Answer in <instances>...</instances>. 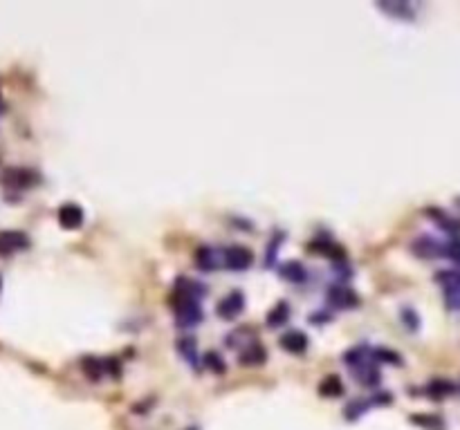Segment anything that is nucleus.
Wrapping results in <instances>:
<instances>
[{
  "label": "nucleus",
  "instance_id": "obj_8",
  "mask_svg": "<svg viewBox=\"0 0 460 430\" xmlns=\"http://www.w3.org/2000/svg\"><path fill=\"white\" fill-rule=\"evenodd\" d=\"M281 348L290 354H303L308 350V336L301 329H290L281 336Z\"/></svg>",
  "mask_w": 460,
  "mask_h": 430
},
{
  "label": "nucleus",
  "instance_id": "obj_13",
  "mask_svg": "<svg viewBox=\"0 0 460 430\" xmlns=\"http://www.w3.org/2000/svg\"><path fill=\"white\" fill-rule=\"evenodd\" d=\"M445 251V244L436 242L433 238H420L413 242V253L415 255H422V258H436V255H443Z\"/></svg>",
  "mask_w": 460,
  "mask_h": 430
},
{
  "label": "nucleus",
  "instance_id": "obj_2",
  "mask_svg": "<svg viewBox=\"0 0 460 430\" xmlns=\"http://www.w3.org/2000/svg\"><path fill=\"white\" fill-rule=\"evenodd\" d=\"M0 179H3V184L9 186V188H29V186H34L36 181H38V175L34 173V170H29V168L12 166V168L3 170Z\"/></svg>",
  "mask_w": 460,
  "mask_h": 430
},
{
  "label": "nucleus",
  "instance_id": "obj_4",
  "mask_svg": "<svg viewBox=\"0 0 460 430\" xmlns=\"http://www.w3.org/2000/svg\"><path fill=\"white\" fill-rule=\"evenodd\" d=\"M245 309V296L243 292H229L227 296H222L216 305V314L224 320H233L243 314Z\"/></svg>",
  "mask_w": 460,
  "mask_h": 430
},
{
  "label": "nucleus",
  "instance_id": "obj_16",
  "mask_svg": "<svg viewBox=\"0 0 460 430\" xmlns=\"http://www.w3.org/2000/svg\"><path fill=\"white\" fill-rule=\"evenodd\" d=\"M426 392H429L433 399H443V396L454 392V383L445 381V379H436V381H431L429 385H426Z\"/></svg>",
  "mask_w": 460,
  "mask_h": 430
},
{
  "label": "nucleus",
  "instance_id": "obj_17",
  "mask_svg": "<svg viewBox=\"0 0 460 430\" xmlns=\"http://www.w3.org/2000/svg\"><path fill=\"white\" fill-rule=\"evenodd\" d=\"M433 220H438V224H440V227H443L445 231H449L452 235L460 233V222H456V220H452V218H447V215L438 213V215H433Z\"/></svg>",
  "mask_w": 460,
  "mask_h": 430
},
{
  "label": "nucleus",
  "instance_id": "obj_9",
  "mask_svg": "<svg viewBox=\"0 0 460 430\" xmlns=\"http://www.w3.org/2000/svg\"><path fill=\"white\" fill-rule=\"evenodd\" d=\"M196 265L202 269V272H216L218 265H220L218 251L213 249V246H207V244L198 246V251H196Z\"/></svg>",
  "mask_w": 460,
  "mask_h": 430
},
{
  "label": "nucleus",
  "instance_id": "obj_11",
  "mask_svg": "<svg viewBox=\"0 0 460 430\" xmlns=\"http://www.w3.org/2000/svg\"><path fill=\"white\" fill-rule=\"evenodd\" d=\"M265 359H267V352L261 343H256V341L247 343V348L240 352V365H261L265 363Z\"/></svg>",
  "mask_w": 460,
  "mask_h": 430
},
{
  "label": "nucleus",
  "instance_id": "obj_22",
  "mask_svg": "<svg viewBox=\"0 0 460 430\" xmlns=\"http://www.w3.org/2000/svg\"><path fill=\"white\" fill-rule=\"evenodd\" d=\"M189 430H196V428H189Z\"/></svg>",
  "mask_w": 460,
  "mask_h": 430
},
{
  "label": "nucleus",
  "instance_id": "obj_3",
  "mask_svg": "<svg viewBox=\"0 0 460 430\" xmlns=\"http://www.w3.org/2000/svg\"><path fill=\"white\" fill-rule=\"evenodd\" d=\"M254 262V251L250 246H243V244H231L224 249V265L233 272H245L250 269Z\"/></svg>",
  "mask_w": 460,
  "mask_h": 430
},
{
  "label": "nucleus",
  "instance_id": "obj_12",
  "mask_svg": "<svg viewBox=\"0 0 460 430\" xmlns=\"http://www.w3.org/2000/svg\"><path fill=\"white\" fill-rule=\"evenodd\" d=\"M279 276L287 283H303L306 281V267L299 260H287L279 267Z\"/></svg>",
  "mask_w": 460,
  "mask_h": 430
},
{
  "label": "nucleus",
  "instance_id": "obj_18",
  "mask_svg": "<svg viewBox=\"0 0 460 430\" xmlns=\"http://www.w3.org/2000/svg\"><path fill=\"white\" fill-rule=\"evenodd\" d=\"M205 365L211 370V372H216V374H222L224 372V361L220 359V354H216V352H209L207 357H205Z\"/></svg>",
  "mask_w": 460,
  "mask_h": 430
},
{
  "label": "nucleus",
  "instance_id": "obj_5",
  "mask_svg": "<svg viewBox=\"0 0 460 430\" xmlns=\"http://www.w3.org/2000/svg\"><path fill=\"white\" fill-rule=\"evenodd\" d=\"M326 300H328V305H333L337 309H352V307H357L359 296L346 285H333L328 289Z\"/></svg>",
  "mask_w": 460,
  "mask_h": 430
},
{
  "label": "nucleus",
  "instance_id": "obj_10",
  "mask_svg": "<svg viewBox=\"0 0 460 430\" xmlns=\"http://www.w3.org/2000/svg\"><path fill=\"white\" fill-rule=\"evenodd\" d=\"M287 320H290V305H287L285 300H279V303L267 311V316H265L267 327H281Z\"/></svg>",
  "mask_w": 460,
  "mask_h": 430
},
{
  "label": "nucleus",
  "instance_id": "obj_1",
  "mask_svg": "<svg viewBox=\"0 0 460 430\" xmlns=\"http://www.w3.org/2000/svg\"><path fill=\"white\" fill-rule=\"evenodd\" d=\"M175 320L180 327H196L205 318V311H202L200 300L196 298H187V296H178L175 298Z\"/></svg>",
  "mask_w": 460,
  "mask_h": 430
},
{
  "label": "nucleus",
  "instance_id": "obj_6",
  "mask_svg": "<svg viewBox=\"0 0 460 430\" xmlns=\"http://www.w3.org/2000/svg\"><path fill=\"white\" fill-rule=\"evenodd\" d=\"M29 240L23 231H0V258L12 255L20 249H27Z\"/></svg>",
  "mask_w": 460,
  "mask_h": 430
},
{
  "label": "nucleus",
  "instance_id": "obj_19",
  "mask_svg": "<svg viewBox=\"0 0 460 430\" xmlns=\"http://www.w3.org/2000/svg\"><path fill=\"white\" fill-rule=\"evenodd\" d=\"M402 318H404V325H406V327L418 329V322H420V318L415 316V311H413V309H402Z\"/></svg>",
  "mask_w": 460,
  "mask_h": 430
},
{
  "label": "nucleus",
  "instance_id": "obj_7",
  "mask_svg": "<svg viewBox=\"0 0 460 430\" xmlns=\"http://www.w3.org/2000/svg\"><path fill=\"white\" fill-rule=\"evenodd\" d=\"M59 224H61L63 229H68V231L79 229L81 224H83V209L79 207V204H74V202L63 204V207L59 209Z\"/></svg>",
  "mask_w": 460,
  "mask_h": 430
},
{
  "label": "nucleus",
  "instance_id": "obj_15",
  "mask_svg": "<svg viewBox=\"0 0 460 430\" xmlns=\"http://www.w3.org/2000/svg\"><path fill=\"white\" fill-rule=\"evenodd\" d=\"M178 352L182 354V357H185L187 363L198 365V348H196V341H194V339H189V336L180 339V341H178Z\"/></svg>",
  "mask_w": 460,
  "mask_h": 430
},
{
  "label": "nucleus",
  "instance_id": "obj_21",
  "mask_svg": "<svg viewBox=\"0 0 460 430\" xmlns=\"http://www.w3.org/2000/svg\"><path fill=\"white\" fill-rule=\"evenodd\" d=\"M0 112H3V99H0Z\"/></svg>",
  "mask_w": 460,
  "mask_h": 430
},
{
  "label": "nucleus",
  "instance_id": "obj_20",
  "mask_svg": "<svg viewBox=\"0 0 460 430\" xmlns=\"http://www.w3.org/2000/svg\"><path fill=\"white\" fill-rule=\"evenodd\" d=\"M443 255H447V258H454V260H458V262H460V242L456 240V242H449V244H445V251H443Z\"/></svg>",
  "mask_w": 460,
  "mask_h": 430
},
{
  "label": "nucleus",
  "instance_id": "obj_14",
  "mask_svg": "<svg viewBox=\"0 0 460 430\" xmlns=\"http://www.w3.org/2000/svg\"><path fill=\"white\" fill-rule=\"evenodd\" d=\"M319 392L324 396H339L341 392H344V383H341L339 376L328 374L326 379L319 383Z\"/></svg>",
  "mask_w": 460,
  "mask_h": 430
}]
</instances>
